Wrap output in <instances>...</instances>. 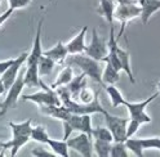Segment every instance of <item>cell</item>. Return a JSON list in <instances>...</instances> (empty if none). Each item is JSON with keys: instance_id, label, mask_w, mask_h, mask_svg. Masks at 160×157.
<instances>
[{"instance_id": "1", "label": "cell", "mask_w": 160, "mask_h": 157, "mask_svg": "<svg viewBox=\"0 0 160 157\" xmlns=\"http://www.w3.org/2000/svg\"><path fill=\"white\" fill-rule=\"evenodd\" d=\"M99 62L94 58L89 57L85 53H79V54H71L66 58V63L70 66H78L83 72L87 74V76H89L94 80L96 83L103 85V80H102V68L99 66Z\"/></svg>"}, {"instance_id": "2", "label": "cell", "mask_w": 160, "mask_h": 157, "mask_svg": "<svg viewBox=\"0 0 160 157\" xmlns=\"http://www.w3.org/2000/svg\"><path fill=\"white\" fill-rule=\"evenodd\" d=\"M116 2H118V7L115 9L114 18L122 23V28H120L119 35H118V40H119L124 34L127 23L131 21V19L141 16L142 8L139 5L138 0L137 2H134V0H116Z\"/></svg>"}, {"instance_id": "3", "label": "cell", "mask_w": 160, "mask_h": 157, "mask_svg": "<svg viewBox=\"0 0 160 157\" xmlns=\"http://www.w3.org/2000/svg\"><path fill=\"white\" fill-rule=\"evenodd\" d=\"M40 86L43 88V92H38L35 94L23 95L22 99L34 102L38 106H51V104L61 106L62 104V101H61V98L58 97L56 89L51 88V85H45L43 80H40Z\"/></svg>"}, {"instance_id": "4", "label": "cell", "mask_w": 160, "mask_h": 157, "mask_svg": "<svg viewBox=\"0 0 160 157\" xmlns=\"http://www.w3.org/2000/svg\"><path fill=\"white\" fill-rule=\"evenodd\" d=\"M103 116H105V121H106L107 127L111 130V133L114 135V140L115 142H125L128 139L127 127H128L129 119L110 115L107 111L103 113Z\"/></svg>"}, {"instance_id": "5", "label": "cell", "mask_w": 160, "mask_h": 157, "mask_svg": "<svg viewBox=\"0 0 160 157\" xmlns=\"http://www.w3.org/2000/svg\"><path fill=\"white\" fill-rule=\"evenodd\" d=\"M99 92H97L94 101L91 103H78L74 99H68L66 102H63L62 104L68 108L72 113H78V115H92V113H105L106 110L99 103Z\"/></svg>"}, {"instance_id": "6", "label": "cell", "mask_w": 160, "mask_h": 157, "mask_svg": "<svg viewBox=\"0 0 160 157\" xmlns=\"http://www.w3.org/2000/svg\"><path fill=\"white\" fill-rule=\"evenodd\" d=\"M23 75H18L16 81L13 83V85L8 89V93H7V97L3 103H0V117L4 116L7 113V111L9 108H12V107H14L17 104V101H18V97L21 95L23 88L26 86L25 85V78H23Z\"/></svg>"}, {"instance_id": "7", "label": "cell", "mask_w": 160, "mask_h": 157, "mask_svg": "<svg viewBox=\"0 0 160 157\" xmlns=\"http://www.w3.org/2000/svg\"><path fill=\"white\" fill-rule=\"evenodd\" d=\"M160 93H159V90L156 92V93H154L152 95H150L147 99H145V101H142V102H128L127 104H125V107L128 108V111H129V115H131V119H136V120H138L141 124H148V122H151V117H150L146 112H145V110H146V107L151 103L155 98L159 95Z\"/></svg>"}, {"instance_id": "8", "label": "cell", "mask_w": 160, "mask_h": 157, "mask_svg": "<svg viewBox=\"0 0 160 157\" xmlns=\"http://www.w3.org/2000/svg\"><path fill=\"white\" fill-rule=\"evenodd\" d=\"M85 54H88L89 57L94 58L97 61H103V58L108 54V45L107 41L105 40L103 37H101L98 35L97 30L93 28V32H92V40L91 44H89L85 48Z\"/></svg>"}, {"instance_id": "9", "label": "cell", "mask_w": 160, "mask_h": 157, "mask_svg": "<svg viewBox=\"0 0 160 157\" xmlns=\"http://www.w3.org/2000/svg\"><path fill=\"white\" fill-rule=\"evenodd\" d=\"M67 144H68V148L75 150L76 152H79L84 157H91L94 155V152H93L94 147H93L92 138L83 131H80V134L74 136V138H68Z\"/></svg>"}, {"instance_id": "10", "label": "cell", "mask_w": 160, "mask_h": 157, "mask_svg": "<svg viewBox=\"0 0 160 157\" xmlns=\"http://www.w3.org/2000/svg\"><path fill=\"white\" fill-rule=\"evenodd\" d=\"M28 54H30V53L23 52V53L19 54L18 57H16V58H14L13 64H12V66L9 67L8 70L3 74L2 80H3V83H4V85H5V88H7V92H8L9 88H11V86L13 85V83L16 81V78H17V76H18V71H19V68H21L25 63H27Z\"/></svg>"}, {"instance_id": "11", "label": "cell", "mask_w": 160, "mask_h": 157, "mask_svg": "<svg viewBox=\"0 0 160 157\" xmlns=\"http://www.w3.org/2000/svg\"><path fill=\"white\" fill-rule=\"evenodd\" d=\"M43 22L44 19L42 18L38 23L36 27V32H35V39H34V44L32 49L28 54L27 58V64H36L40 59V57L43 55V48H42V31H43Z\"/></svg>"}, {"instance_id": "12", "label": "cell", "mask_w": 160, "mask_h": 157, "mask_svg": "<svg viewBox=\"0 0 160 157\" xmlns=\"http://www.w3.org/2000/svg\"><path fill=\"white\" fill-rule=\"evenodd\" d=\"M39 108H40V111H42V113L48 115L51 117H54V119H58L61 121H67L72 115V112L68 108H66L63 104H61V106H56V104L39 106Z\"/></svg>"}, {"instance_id": "13", "label": "cell", "mask_w": 160, "mask_h": 157, "mask_svg": "<svg viewBox=\"0 0 160 157\" xmlns=\"http://www.w3.org/2000/svg\"><path fill=\"white\" fill-rule=\"evenodd\" d=\"M88 31V26H84L72 40H70L67 45V50L70 54H79V53H84L85 52V34Z\"/></svg>"}, {"instance_id": "14", "label": "cell", "mask_w": 160, "mask_h": 157, "mask_svg": "<svg viewBox=\"0 0 160 157\" xmlns=\"http://www.w3.org/2000/svg\"><path fill=\"white\" fill-rule=\"evenodd\" d=\"M43 54L48 55L49 58H52L56 63H63L70 53L67 50V45H65L62 41H58L53 48L43 52Z\"/></svg>"}, {"instance_id": "15", "label": "cell", "mask_w": 160, "mask_h": 157, "mask_svg": "<svg viewBox=\"0 0 160 157\" xmlns=\"http://www.w3.org/2000/svg\"><path fill=\"white\" fill-rule=\"evenodd\" d=\"M138 3L142 8V13H141L142 22L143 25H146L148 23L151 16L158 11H160V0H138Z\"/></svg>"}, {"instance_id": "16", "label": "cell", "mask_w": 160, "mask_h": 157, "mask_svg": "<svg viewBox=\"0 0 160 157\" xmlns=\"http://www.w3.org/2000/svg\"><path fill=\"white\" fill-rule=\"evenodd\" d=\"M115 3L112 0H99V5L97 8V13L99 16H102L108 25H112L114 22V14H115Z\"/></svg>"}, {"instance_id": "17", "label": "cell", "mask_w": 160, "mask_h": 157, "mask_svg": "<svg viewBox=\"0 0 160 157\" xmlns=\"http://www.w3.org/2000/svg\"><path fill=\"white\" fill-rule=\"evenodd\" d=\"M25 78V85L27 88H34V86H40V74H39V67L36 64H27V68L23 75Z\"/></svg>"}, {"instance_id": "18", "label": "cell", "mask_w": 160, "mask_h": 157, "mask_svg": "<svg viewBox=\"0 0 160 157\" xmlns=\"http://www.w3.org/2000/svg\"><path fill=\"white\" fill-rule=\"evenodd\" d=\"M31 139L30 135H23V136H12V139L5 143H0L2 148H11V156H16L22 145L28 143V140Z\"/></svg>"}, {"instance_id": "19", "label": "cell", "mask_w": 160, "mask_h": 157, "mask_svg": "<svg viewBox=\"0 0 160 157\" xmlns=\"http://www.w3.org/2000/svg\"><path fill=\"white\" fill-rule=\"evenodd\" d=\"M118 55H119V59L122 62V67H123V71L128 75L129 77V81L132 84H136V78L133 76V72H132V66H131V54L129 52L124 50L120 46H118Z\"/></svg>"}, {"instance_id": "20", "label": "cell", "mask_w": 160, "mask_h": 157, "mask_svg": "<svg viewBox=\"0 0 160 157\" xmlns=\"http://www.w3.org/2000/svg\"><path fill=\"white\" fill-rule=\"evenodd\" d=\"M32 120L27 119L23 122L19 124H14V122H9V127L12 130V136H23V135H30L31 136V131H32V126H31Z\"/></svg>"}, {"instance_id": "21", "label": "cell", "mask_w": 160, "mask_h": 157, "mask_svg": "<svg viewBox=\"0 0 160 157\" xmlns=\"http://www.w3.org/2000/svg\"><path fill=\"white\" fill-rule=\"evenodd\" d=\"M106 66L103 68V72H102V80H103V84L106 85H115L118 81H119V72L116 68L110 63V62H105Z\"/></svg>"}, {"instance_id": "22", "label": "cell", "mask_w": 160, "mask_h": 157, "mask_svg": "<svg viewBox=\"0 0 160 157\" xmlns=\"http://www.w3.org/2000/svg\"><path fill=\"white\" fill-rule=\"evenodd\" d=\"M85 77H87V74L82 72L79 76H74V78L70 81V84H67V88L70 89V92H71L72 98H76L79 95V93L82 92L83 88L87 86V78Z\"/></svg>"}, {"instance_id": "23", "label": "cell", "mask_w": 160, "mask_h": 157, "mask_svg": "<svg viewBox=\"0 0 160 157\" xmlns=\"http://www.w3.org/2000/svg\"><path fill=\"white\" fill-rule=\"evenodd\" d=\"M74 78V71H72V66L67 64L63 70L59 72L57 80L51 84V88H53V89H57L58 86H63V85H67L70 84V81H71Z\"/></svg>"}, {"instance_id": "24", "label": "cell", "mask_w": 160, "mask_h": 157, "mask_svg": "<svg viewBox=\"0 0 160 157\" xmlns=\"http://www.w3.org/2000/svg\"><path fill=\"white\" fill-rule=\"evenodd\" d=\"M105 88H106V92H107V94L110 97V99H111V104H112L114 108H116V107H119V106H125L128 103V101L124 99L123 94L120 93V90L118 89L116 86L106 85Z\"/></svg>"}, {"instance_id": "25", "label": "cell", "mask_w": 160, "mask_h": 157, "mask_svg": "<svg viewBox=\"0 0 160 157\" xmlns=\"http://www.w3.org/2000/svg\"><path fill=\"white\" fill-rule=\"evenodd\" d=\"M47 144L49 145V148H51L56 155L62 156V157H68V144H67V140H65V139L56 140V139L49 138Z\"/></svg>"}, {"instance_id": "26", "label": "cell", "mask_w": 160, "mask_h": 157, "mask_svg": "<svg viewBox=\"0 0 160 157\" xmlns=\"http://www.w3.org/2000/svg\"><path fill=\"white\" fill-rule=\"evenodd\" d=\"M93 147H94V152H96L97 156H99V157H108L110 153H111L112 143L107 142V140H102V139H94Z\"/></svg>"}, {"instance_id": "27", "label": "cell", "mask_w": 160, "mask_h": 157, "mask_svg": "<svg viewBox=\"0 0 160 157\" xmlns=\"http://www.w3.org/2000/svg\"><path fill=\"white\" fill-rule=\"evenodd\" d=\"M54 64L56 62L52 59V58H49L48 55H42L40 57V59L38 62V67H39V74L40 76H47L52 72V70L54 68Z\"/></svg>"}, {"instance_id": "28", "label": "cell", "mask_w": 160, "mask_h": 157, "mask_svg": "<svg viewBox=\"0 0 160 157\" xmlns=\"http://www.w3.org/2000/svg\"><path fill=\"white\" fill-rule=\"evenodd\" d=\"M125 144H127V148L129 151H132L136 156L138 157H142L143 156V145H142V140L141 139H137V138H128L125 140Z\"/></svg>"}, {"instance_id": "29", "label": "cell", "mask_w": 160, "mask_h": 157, "mask_svg": "<svg viewBox=\"0 0 160 157\" xmlns=\"http://www.w3.org/2000/svg\"><path fill=\"white\" fill-rule=\"evenodd\" d=\"M93 138L94 139H102V140H107V142H115L114 140V135L111 133V130L108 127H102V126H98V127H93Z\"/></svg>"}, {"instance_id": "30", "label": "cell", "mask_w": 160, "mask_h": 157, "mask_svg": "<svg viewBox=\"0 0 160 157\" xmlns=\"http://www.w3.org/2000/svg\"><path fill=\"white\" fill-rule=\"evenodd\" d=\"M31 139L35 140V142H39V143H45L49 140V135L45 130V127L39 125V126H35L32 127V131H31Z\"/></svg>"}, {"instance_id": "31", "label": "cell", "mask_w": 160, "mask_h": 157, "mask_svg": "<svg viewBox=\"0 0 160 157\" xmlns=\"http://www.w3.org/2000/svg\"><path fill=\"white\" fill-rule=\"evenodd\" d=\"M111 157H128V148L125 142H115L111 147Z\"/></svg>"}, {"instance_id": "32", "label": "cell", "mask_w": 160, "mask_h": 157, "mask_svg": "<svg viewBox=\"0 0 160 157\" xmlns=\"http://www.w3.org/2000/svg\"><path fill=\"white\" fill-rule=\"evenodd\" d=\"M96 94H97V92L94 93L92 89H89V88H83L82 89V92L79 93V99H80V102L82 103H91V102H93L94 101V98H96Z\"/></svg>"}, {"instance_id": "33", "label": "cell", "mask_w": 160, "mask_h": 157, "mask_svg": "<svg viewBox=\"0 0 160 157\" xmlns=\"http://www.w3.org/2000/svg\"><path fill=\"white\" fill-rule=\"evenodd\" d=\"M142 145L145 150H160V136H154V138H143Z\"/></svg>"}, {"instance_id": "34", "label": "cell", "mask_w": 160, "mask_h": 157, "mask_svg": "<svg viewBox=\"0 0 160 157\" xmlns=\"http://www.w3.org/2000/svg\"><path fill=\"white\" fill-rule=\"evenodd\" d=\"M82 131L88 134L91 138H93V127H92V119L91 115H83V124H82Z\"/></svg>"}, {"instance_id": "35", "label": "cell", "mask_w": 160, "mask_h": 157, "mask_svg": "<svg viewBox=\"0 0 160 157\" xmlns=\"http://www.w3.org/2000/svg\"><path fill=\"white\" fill-rule=\"evenodd\" d=\"M70 122V125L72 126L74 131H82V124H83V115H78V113H72L71 117L67 120Z\"/></svg>"}, {"instance_id": "36", "label": "cell", "mask_w": 160, "mask_h": 157, "mask_svg": "<svg viewBox=\"0 0 160 157\" xmlns=\"http://www.w3.org/2000/svg\"><path fill=\"white\" fill-rule=\"evenodd\" d=\"M142 124L139 122L138 120L136 119H129V122H128V127H127V136L128 138H131V136H133L138 129H139V126H141Z\"/></svg>"}, {"instance_id": "37", "label": "cell", "mask_w": 160, "mask_h": 157, "mask_svg": "<svg viewBox=\"0 0 160 157\" xmlns=\"http://www.w3.org/2000/svg\"><path fill=\"white\" fill-rule=\"evenodd\" d=\"M9 2V8L12 9H21V8H25L27 7L30 3H31V0H8Z\"/></svg>"}, {"instance_id": "38", "label": "cell", "mask_w": 160, "mask_h": 157, "mask_svg": "<svg viewBox=\"0 0 160 157\" xmlns=\"http://www.w3.org/2000/svg\"><path fill=\"white\" fill-rule=\"evenodd\" d=\"M32 155L34 156H36V157H45V156H48V157H51V156H54L56 153L52 151V152H49V151H47L44 147H42V145H39V147H35V148L32 150Z\"/></svg>"}, {"instance_id": "39", "label": "cell", "mask_w": 160, "mask_h": 157, "mask_svg": "<svg viewBox=\"0 0 160 157\" xmlns=\"http://www.w3.org/2000/svg\"><path fill=\"white\" fill-rule=\"evenodd\" d=\"M62 124H63V138L62 139L67 140L70 138V135H71V133L74 131V129H72V126L70 125L68 121H62Z\"/></svg>"}, {"instance_id": "40", "label": "cell", "mask_w": 160, "mask_h": 157, "mask_svg": "<svg viewBox=\"0 0 160 157\" xmlns=\"http://www.w3.org/2000/svg\"><path fill=\"white\" fill-rule=\"evenodd\" d=\"M14 62V58H12V59H7V61H2L0 62V75H3L9 67H11Z\"/></svg>"}, {"instance_id": "41", "label": "cell", "mask_w": 160, "mask_h": 157, "mask_svg": "<svg viewBox=\"0 0 160 157\" xmlns=\"http://www.w3.org/2000/svg\"><path fill=\"white\" fill-rule=\"evenodd\" d=\"M13 12H14V9L9 8V9H8V11H7L4 14H2V16H0V26H2V25H4V23L7 22V19H8L9 17H11V16L13 14Z\"/></svg>"}, {"instance_id": "42", "label": "cell", "mask_w": 160, "mask_h": 157, "mask_svg": "<svg viewBox=\"0 0 160 157\" xmlns=\"http://www.w3.org/2000/svg\"><path fill=\"white\" fill-rule=\"evenodd\" d=\"M4 92H7V88H5L4 83H3V80H2V78H0V95L4 94Z\"/></svg>"}, {"instance_id": "43", "label": "cell", "mask_w": 160, "mask_h": 157, "mask_svg": "<svg viewBox=\"0 0 160 157\" xmlns=\"http://www.w3.org/2000/svg\"><path fill=\"white\" fill-rule=\"evenodd\" d=\"M156 88H158V90H159V93H160V81L158 83V85H156Z\"/></svg>"}, {"instance_id": "44", "label": "cell", "mask_w": 160, "mask_h": 157, "mask_svg": "<svg viewBox=\"0 0 160 157\" xmlns=\"http://www.w3.org/2000/svg\"><path fill=\"white\" fill-rule=\"evenodd\" d=\"M2 2H3V0H0V4H2Z\"/></svg>"}]
</instances>
